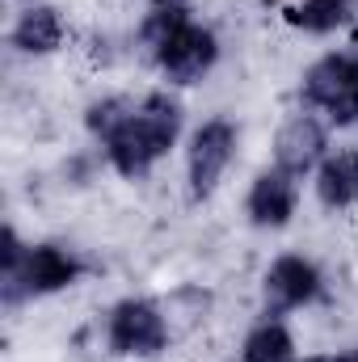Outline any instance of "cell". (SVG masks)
<instances>
[{
    "instance_id": "cell-1",
    "label": "cell",
    "mask_w": 358,
    "mask_h": 362,
    "mask_svg": "<svg viewBox=\"0 0 358 362\" xmlns=\"http://www.w3.org/2000/svg\"><path fill=\"white\" fill-rule=\"evenodd\" d=\"M181 135V105L169 93H148L144 101L131 105V114L101 139L105 160L122 177H144Z\"/></svg>"
},
{
    "instance_id": "cell-2",
    "label": "cell",
    "mask_w": 358,
    "mask_h": 362,
    "mask_svg": "<svg viewBox=\"0 0 358 362\" xmlns=\"http://www.w3.org/2000/svg\"><path fill=\"white\" fill-rule=\"evenodd\" d=\"M144 38H148L152 55H156V68H161L173 85H194V81H202V76L215 68V59H219V38H215L207 25L190 21V13H185L181 4L156 8V13L144 21Z\"/></svg>"
},
{
    "instance_id": "cell-3",
    "label": "cell",
    "mask_w": 358,
    "mask_h": 362,
    "mask_svg": "<svg viewBox=\"0 0 358 362\" xmlns=\"http://www.w3.org/2000/svg\"><path fill=\"white\" fill-rule=\"evenodd\" d=\"M105 341L122 358H156L169 346V320L152 299H122L105 320Z\"/></svg>"
},
{
    "instance_id": "cell-4",
    "label": "cell",
    "mask_w": 358,
    "mask_h": 362,
    "mask_svg": "<svg viewBox=\"0 0 358 362\" xmlns=\"http://www.w3.org/2000/svg\"><path fill=\"white\" fill-rule=\"evenodd\" d=\"M236 144H241V131L236 122L228 118H211L202 122L194 135H190V148H185V173H190V198H211L219 177L228 173L232 156H236Z\"/></svg>"
},
{
    "instance_id": "cell-5",
    "label": "cell",
    "mask_w": 358,
    "mask_h": 362,
    "mask_svg": "<svg viewBox=\"0 0 358 362\" xmlns=\"http://www.w3.org/2000/svg\"><path fill=\"white\" fill-rule=\"evenodd\" d=\"M81 274H85V262L72 249H64V245H30L21 270L13 274V278H4V299L17 303L21 295H55V291H68Z\"/></svg>"
},
{
    "instance_id": "cell-6",
    "label": "cell",
    "mask_w": 358,
    "mask_h": 362,
    "mask_svg": "<svg viewBox=\"0 0 358 362\" xmlns=\"http://www.w3.org/2000/svg\"><path fill=\"white\" fill-rule=\"evenodd\" d=\"M325 148H329L325 127L312 114H295L274 139V169H282L291 177H304L325 160Z\"/></svg>"
},
{
    "instance_id": "cell-7",
    "label": "cell",
    "mask_w": 358,
    "mask_h": 362,
    "mask_svg": "<svg viewBox=\"0 0 358 362\" xmlns=\"http://www.w3.org/2000/svg\"><path fill=\"white\" fill-rule=\"evenodd\" d=\"M321 295V270L299 257V253H287L278 257L266 270V303L270 312H291V308H304Z\"/></svg>"
},
{
    "instance_id": "cell-8",
    "label": "cell",
    "mask_w": 358,
    "mask_h": 362,
    "mask_svg": "<svg viewBox=\"0 0 358 362\" xmlns=\"http://www.w3.org/2000/svg\"><path fill=\"white\" fill-rule=\"evenodd\" d=\"M295 206H299V177H291L282 169L258 173V181L249 185V198H245V211L258 228H287Z\"/></svg>"
},
{
    "instance_id": "cell-9",
    "label": "cell",
    "mask_w": 358,
    "mask_h": 362,
    "mask_svg": "<svg viewBox=\"0 0 358 362\" xmlns=\"http://www.w3.org/2000/svg\"><path fill=\"white\" fill-rule=\"evenodd\" d=\"M64 17H59V8H51V4H30L17 21H13V30H8V42L21 51V55H51V51H59L64 47Z\"/></svg>"
},
{
    "instance_id": "cell-10",
    "label": "cell",
    "mask_w": 358,
    "mask_h": 362,
    "mask_svg": "<svg viewBox=\"0 0 358 362\" xmlns=\"http://www.w3.org/2000/svg\"><path fill=\"white\" fill-rule=\"evenodd\" d=\"M316 198L329 211H346L358 202V148L329 152L316 165Z\"/></svg>"
},
{
    "instance_id": "cell-11",
    "label": "cell",
    "mask_w": 358,
    "mask_h": 362,
    "mask_svg": "<svg viewBox=\"0 0 358 362\" xmlns=\"http://www.w3.org/2000/svg\"><path fill=\"white\" fill-rule=\"evenodd\" d=\"M241 362H295V337H291V329H287L278 316L262 320V325L245 337Z\"/></svg>"
},
{
    "instance_id": "cell-12",
    "label": "cell",
    "mask_w": 358,
    "mask_h": 362,
    "mask_svg": "<svg viewBox=\"0 0 358 362\" xmlns=\"http://www.w3.org/2000/svg\"><path fill=\"white\" fill-rule=\"evenodd\" d=\"M354 17V4L350 0H304L287 13V21L304 34H333L342 30L346 21Z\"/></svg>"
},
{
    "instance_id": "cell-13",
    "label": "cell",
    "mask_w": 358,
    "mask_h": 362,
    "mask_svg": "<svg viewBox=\"0 0 358 362\" xmlns=\"http://www.w3.org/2000/svg\"><path fill=\"white\" fill-rule=\"evenodd\" d=\"M131 105L135 101H127V97H101V101H93L89 114H85V122H89V131L97 135V139H105L127 114H131Z\"/></svg>"
},
{
    "instance_id": "cell-14",
    "label": "cell",
    "mask_w": 358,
    "mask_h": 362,
    "mask_svg": "<svg viewBox=\"0 0 358 362\" xmlns=\"http://www.w3.org/2000/svg\"><path fill=\"white\" fill-rule=\"evenodd\" d=\"M329 362H358V346H354V350H342L337 358H329Z\"/></svg>"
},
{
    "instance_id": "cell-15",
    "label": "cell",
    "mask_w": 358,
    "mask_h": 362,
    "mask_svg": "<svg viewBox=\"0 0 358 362\" xmlns=\"http://www.w3.org/2000/svg\"><path fill=\"white\" fill-rule=\"evenodd\" d=\"M156 8H173V4H181V0H152Z\"/></svg>"
},
{
    "instance_id": "cell-16",
    "label": "cell",
    "mask_w": 358,
    "mask_h": 362,
    "mask_svg": "<svg viewBox=\"0 0 358 362\" xmlns=\"http://www.w3.org/2000/svg\"><path fill=\"white\" fill-rule=\"evenodd\" d=\"M295 362H329V358H295Z\"/></svg>"
}]
</instances>
